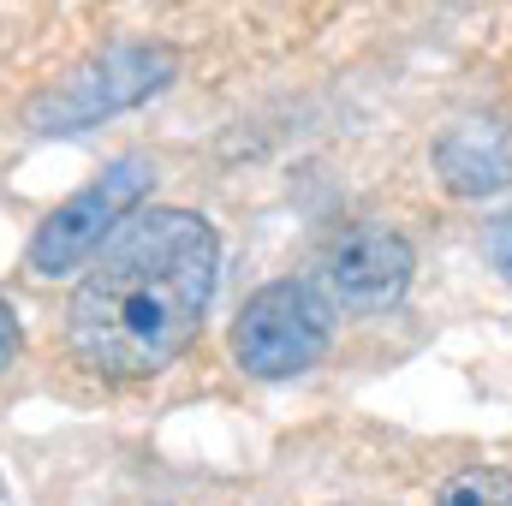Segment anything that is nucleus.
Segmentation results:
<instances>
[{
  "instance_id": "obj_4",
  "label": "nucleus",
  "mask_w": 512,
  "mask_h": 506,
  "mask_svg": "<svg viewBox=\"0 0 512 506\" xmlns=\"http://www.w3.org/2000/svg\"><path fill=\"white\" fill-rule=\"evenodd\" d=\"M149 185H155V167H149L143 155H120V161H108L84 191H72V197L36 227V239H30V268L48 274V280L78 274L90 256L102 251V239H108L131 209L149 197Z\"/></svg>"
},
{
  "instance_id": "obj_6",
  "label": "nucleus",
  "mask_w": 512,
  "mask_h": 506,
  "mask_svg": "<svg viewBox=\"0 0 512 506\" xmlns=\"http://www.w3.org/2000/svg\"><path fill=\"white\" fill-rule=\"evenodd\" d=\"M429 161L453 197H495L512 185V126L507 120H453L435 137Z\"/></svg>"
},
{
  "instance_id": "obj_9",
  "label": "nucleus",
  "mask_w": 512,
  "mask_h": 506,
  "mask_svg": "<svg viewBox=\"0 0 512 506\" xmlns=\"http://www.w3.org/2000/svg\"><path fill=\"white\" fill-rule=\"evenodd\" d=\"M18 340H24V334H18V316H12V304L0 298V370L18 358Z\"/></svg>"
},
{
  "instance_id": "obj_1",
  "label": "nucleus",
  "mask_w": 512,
  "mask_h": 506,
  "mask_svg": "<svg viewBox=\"0 0 512 506\" xmlns=\"http://www.w3.org/2000/svg\"><path fill=\"white\" fill-rule=\"evenodd\" d=\"M221 239L191 209H149L96 256L66 304V340L96 376H155L203 328Z\"/></svg>"
},
{
  "instance_id": "obj_7",
  "label": "nucleus",
  "mask_w": 512,
  "mask_h": 506,
  "mask_svg": "<svg viewBox=\"0 0 512 506\" xmlns=\"http://www.w3.org/2000/svg\"><path fill=\"white\" fill-rule=\"evenodd\" d=\"M435 506H512V471H495V465L459 471V477L441 489Z\"/></svg>"
},
{
  "instance_id": "obj_2",
  "label": "nucleus",
  "mask_w": 512,
  "mask_h": 506,
  "mask_svg": "<svg viewBox=\"0 0 512 506\" xmlns=\"http://www.w3.org/2000/svg\"><path fill=\"white\" fill-rule=\"evenodd\" d=\"M173 78H179V48H167V42H114V48L90 54L84 66H72L60 84H48L42 96H30L24 126L36 137H66V131L102 126V120L137 108V102L161 96Z\"/></svg>"
},
{
  "instance_id": "obj_3",
  "label": "nucleus",
  "mask_w": 512,
  "mask_h": 506,
  "mask_svg": "<svg viewBox=\"0 0 512 506\" xmlns=\"http://www.w3.org/2000/svg\"><path fill=\"white\" fill-rule=\"evenodd\" d=\"M334 340V304L310 280H268L233 322V358L262 381L304 376Z\"/></svg>"
},
{
  "instance_id": "obj_8",
  "label": "nucleus",
  "mask_w": 512,
  "mask_h": 506,
  "mask_svg": "<svg viewBox=\"0 0 512 506\" xmlns=\"http://www.w3.org/2000/svg\"><path fill=\"white\" fill-rule=\"evenodd\" d=\"M483 251H489V268H495L501 280H512V215L489 221V233H483Z\"/></svg>"
},
{
  "instance_id": "obj_5",
  "label": "nucleus",
  "mask_w": 512,
  "mask_h": 506,
  "mask_svg": "<svg viewBox=\"0 0 512 506\" xmlns=\"http://www.w3.org/2000/svg\"><path fill=\"white\" fill-rule=\"evenodd\" d=\"M411 268H417V256L405 245V233L364 221V227H346L322 251V292H328L334 310L376 316V310H393L405 298Z\"/></svg>"
}]
</instances>
